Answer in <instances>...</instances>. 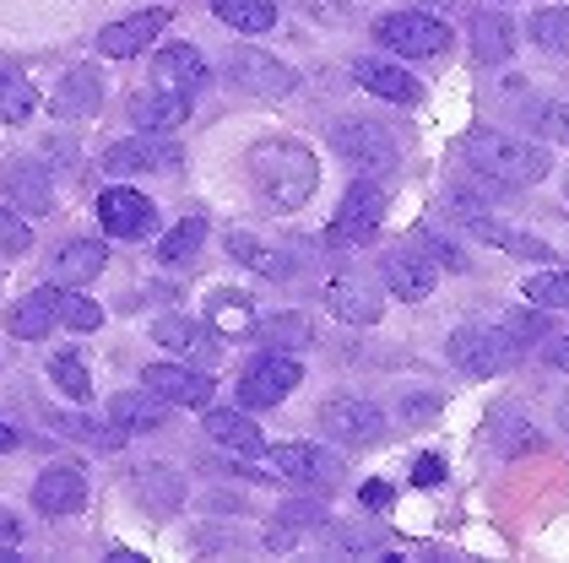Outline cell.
I'll list each match as a JSON object with an SVG mask.
<instances>
[{"label":"cell","mask_w":569,"mask_h":563,"mask_svg":"<svg viewBox=\"0 0 569 563\" xmlns=\"http://www.w3.org/2000/svg\"><path fill=\"white\" fill-rule=\"evenodd\" d=\"M565 195H569V169H565Z\"/></svg>","instance_id":"11a10c76"},{"label":"cell","mask_w":569,"mask_h":563,"mask_svg":"<svg viewBox=\"0 0 569 563\" xmlns=\"http://www.w3.org/2000/svg\"><path fill=\"white\" fill-rule=\"evenodd\" d=\"M169 401L163 395H152V390H120L114 401H109V423L126 433H158L169 429Z\"/></svg>","instance_id":"44dd1931"},{"label":"cell","mask_w":569,"mask_h":563,"mask_svg":"<svg viewBox=\"0 0 569 563\" xmlns=\"http://www.w3.org/2000/svg\"><path fill=\"white\" fill-rule=\"evenodd\" d=\"M212 325H218L222 336H244V331H256L250 299H244V293H218V299H212Z\"/></svg>","instance_id":"f35d334b"},{"label":"cell","mask_w":569,"mask_h":563,"mask_svg":"<svg viewBox=\"0 0 569 563\" xmlns=\"http://www.w3.org/2000/svg\"><path fill=\"white\" fill-rule=\"evenodd\" d=\"M386 217V184H369V179H352L342 207H337V222H331V239H369Z\"/></svg>","instance_id":"ac0fdd59"},{"label":"cell","mask_w":569,"mask_h":563,"mask_svg":"<svg viewBox=\"0 0 569 563\" xmlns=\"http://www.w3.org/2000/svg\"><path fill=\"white\" fill-rule=\"evenodd\" d=\"M559 429L569 433V395H565V406H559Z\"/></svg>","instance_id":"db71d44e"},{"label":"cell","mask_w":569,"mask_h":563,"mask_svg":"<svg viewBox=\"0 0 569 563\" xmlns=\"http://www.w3.org/2000/svg\"><path fill=\"white\" fill-rule=\"evenodd\" d=\"M331 152L363 173H386L401 163L391 130L375 125V120H337V125H331Z\"/></svg>","instance_id":"52a82bcc"},{"label":"cell","mask_w":569,"mask_h":563,"mask_svg":"<svg viewBox=\"0 0 569 563\" xmlns=\"http://www.w3.org/2000/svg\"><path fill=\"white\" fill-rule=\"evenodd\" d=\"M244 169H250V184H256V195L271 212H299L315 195V184H320V158L309 152L299 135H266V141H256Z\"/></svg>","instance_id":"6da1fadb"},{"label":"cell","mask_w":569,"mask_h":563,"mask_svg":"<svg viewBox=\"0 0 569 563\" xmlns=\"http://www.w3.org/2000/svg\"><path fill=\"white\" fill-rule=\"evenodd\" d=\"M103 265H109V250H103L98 239H71V244H60L54 260H49V282H54V288H88Z\"/></svg>","instance_id":"ffe728a7"},{"label":"cell","mask_w":569,"mask_h":563,"mask_svg":"<svg viewBox=\"0 0 569 563\" xmlns=\"http://www.w3.org/2000/svg\"><path fill=\"white\" fill-rule=\"evenodd\" d=\"M60 309H66V293H60L54 282H44V288H33L28 299L11 309V331H17L22 342H44L49 331L60 325Z\"/></svg>","instance_id":"603a6c76"},{"label":"cell","mask_w":569,"mask_h":563,"mask_svg":"<svg viewBox=\"0 0 569 563\" xmlns=\"http://www.w3.org/2000/svg\"><path fill=\"white\" fill-rule=\"evenodd\" d=\"M439 476H445V461H439V455H423V461L412 466V482H418V487H435Z\"/></svg>","instance_id":"681fc988"},{"label":"cell","mask_w":569,"mask_h":563,"mask_svg":"<svg viewBox=\"0 0 569 563\" xmlns=\"http://www.w3.org/2000/svg\"><path fill=\"white\" fill-rule=\"evenodd\" d=\"M320 429L326 439H337L342 450H363L386 433V412L363 395H326L320 401Z\"/></svg>","instance_id":"ba28073f"},{"label":"cell","mask_w":569,"mask_h":563,"mask_svg":"<svg viewBox=\"0 0 569 563\" xmlns=\"http://www.w3.org/2000/svg\"><path fill=\"white\" fill-rule=\"evenodd\" d=\"M326 309H331L337 320H348V325H375V320L386 314V299L375 293V282H369V277H358V271H337V277L326 282Z\"/></svg>","instance_id":"9a60e30c"},{"label":"cell","mask_w":569,"mask_h":563,"mask_svg":"<svg viewBox=\"0 0 569 563\" xmlns=\"http://www.w3.org/2000/svg\"><path fill=\"white\" fill-rule=\"evenodd\" d=\"M141 385L152 395H163L169 406H207L212 401V374L207 369H184V363H147Z\"/></svg>","instance_id":"2e32d148"},{"label":"cell","mask_w":569,"mask_h":563,"mask_svg":"<svg viewBox=\"0 0 569 563\" xmlns=\"http://www.w3.org/2000/svg\"><path fill=\"white\" fill-rule=\"evenodd\" d=\"M11 536H22V520L11 515L6 504H0V542H11Z\"/></svg>","instance_id":"816d5d0a"},{"label":"cell","mask_w":569,"mask_h":563,"mask_svg":"<svg viewBox=\"0 0 569 563\" xmlns=\"http://www.w3.org/2000/svg\"><path fill=\"white\" fill-rule=\"evenodd\" d=\"M152 82L179 87V92L201 98L207 82H212V71H207V60H201L190 43H163V49H158V60H152Z\"/></svg>","instance_id":"d6986e66"},{"label":"cell","mask_w":569,"mask_h":563,"mask_svg":"<svg viewBox=\"0 0 569 563\" xmlns=\"http://www.w3.org/2000/svg\"><path fill=\"white\" fill-rule=\"evenodd\" d=\"M526 33L548 54H569V6H537L531 22H526Z\"/></svg>","instance_id":"836d02e7"},{"label":"cell","mask_w":569,"mask_h":563,"mask_svg":"<svg viewBox=\"0 0 569 563\" xmlns=\"http://www.w3.org/2000/svg\"><path fill=\"white\" fill-rule=\"evenodd\" d=\"M33 250V228L11 201H0V255H28Z\"/></svg>","instance_id":"b9f144b4"},{"label":"cell","mask_w":569,"mask_h":563,"mask_svg":"<svg viewBox=\"0 0 569 563\" xmlns=\"http://www.w3.org/2000/svg\"><path fill=\"white\" fill-rule=\"evenodd\" d=\"M271 472L282 482H299V487H337L342 482V461L326 444H277L271 450Z\"/></svg>","instance_id":"4fadbf2b"},{"label":"cell","mask_w":569,"mask_h":563,"mask_svg":"<svg viewBox=\"0 0 569 563\" xmlns=\"http://www.w3.org/2000/svg\"><path fill=\"white\" fill-rule=\"evenodd\" d=\"M380 277H386V288H391L396 299L423 303L439 282V260L429 255L418 239H407V244H391V250L380 255Z\"/></svg>","instance_id":"9c48e42d"},{"label":"cell","mask_w":569,"mask_h":563,"mask_svg":"<svg viewBox=\"0 0 569 563\" xmlns=\"http://www.w3.org/2000/svg\"><path fill=\"white\" fill-rule=\"evenodd\" d=\"M526 303H537V309H569V271H542V277H531L521 288Z\"/></svg>","instance_id":"ab89813d"},{"label":"cell","mask_w":569,"mask_h":563,"mask_svg":"<svg viewBox=\"0 0 569 563\" xmlns=\"http://www.w3.org/2000/svg\"><path fill=\"white\" fill-rule=\"evenodd\" d=\"M418 244H423V250H429L439 265H450V271H467V255H461V250H456L450 239H439L435 228H423V233H418Z\"/></svg>","instance_id":"f6af8a7d"},{"label":"cell","mask_w":569,"mask_h":563,"mask_svg":"<svg viewBox=\"0 0 569 563\" xmlns=\"http://www.w3.org/2000/svg\"><path fill=\"white\" fill-rule=\"evenodd\" d=\"M0 195L22 217H49L54 212V179L39 158H6L0 163Z\"/></svg>","instance_id":"8fae6325"},{"label":"cell","mask_w":569,"mask_h":563,"mask_svg":"<svg viewBox=\"0 0 569 563\" xmlns=\"http://www.w3.org/2000/svg\"><path fill=\"white\" fill-rule=\"evenodd\" d=\"M169 28V6H152V11H136V17H120L98 33V54L109 60H131L141 49H152V39Z\"/></svg>","instance_id":"e0dca14e"},{"label":"cell","mask_w":569,"mask_h":563,"mask_svg":"<svg viewBox=\"0 0 569 563\" xmlns=\"http://www.w3.org/2000/svg\"><path fill=\"white\" fill-rule=\"evenodd\" d=\"M282 520H288V525H326V510H320V504H288Z\"/></svg>","instance_id":"c3c4849f"},{"label":"cell","mask_w":569,"mask_h":563,"mask_svg":"<svg viewBox=\"0 0 569 563\" xmlns=\"http://www.w3.org/2000/svg\"><path fill=\"white\" fill-rule=\"evenodd\" d=\"M82 499H88V476H82L77 461H54V466H44L39 482H33V510H39V515H54V520L77 515Z\"/></svg>","instance_id":"5bb4252c"},{"label":"cell","mask_w":569,"mask_h":563,"mask_svg":"<svg viewBox=\"0 0 569 563\" xmlns=\"http://www.w3.org/2000/svg\"><path fill=\"white\" fill-rule=\"evenodd\" d=\"M212 11L233 33H271L277 28V0H212Z\"/></svg>","instance_id":"4dcf8cb0"},{"label":"cell","mask_w":569,"mask_h":563,"mask_svg":"<svg viewBox=\"0 0 569 563\" xmlns=\"http://www.w3.org/2000/svg\"><path fill=\"white\" fill-rule=\"evenodd\" d=\"M49 423L71 439H88L92 450H120L126 444V429H109V423H92V418H77V412H49Z\"/></svg>","instance_id":"e575fe53"},{"label":"cell","mask_w":569,"mask_h":563,"mask_svg":"<svg viewBox=\"0 0 569 563\" xmlns=\"http://www.w3.org/2000/svg\"><path fill=\"white\" fill-rule=\"evenodd\" d=\"M461 158H467V169L488 179V184H505V190H526V184H542L548 179V147H537V141H521V135H505V130H467V141H461Z\"/></svg>","instance_id":"7a4b0ae2"},{"label":"cell","mask_w":569,"mask_h":563,"mask_svg":"<svg viewBox=\"0 0 569 563\" xmlns=\"http://www.w3.org/2000/svg\"><path fill=\"white\" fill-rule=\"evenodd\" d=\"M103 109V77L92 66H71L54 87V114L60 120H92Z\"/></svg>","instance_id":"7402d4cb"},{"label":"cell","mask_w":569,"mask_h":563,"mask_svg":"<svg viewBox=\"0 0 569 563\" xmlns=\"http://www.w3.org/2000/svg\"><path fill=\"white\" fill-rule=\"evenodd\" d=\"M299 380H305V369L288 358V352H266L239 374V406L244 412H266V406H282L293 390H299Z\"/></svg>","instance_id":"5b68a950"},{"label":"cell","mask_w":569,"mask_h":563,"mask_svg":"<svg viewBox=\"0 0 569 563\" xmlns=\"http://www.w3.org/2000/svg\"><path fill=\"white\" fill-rule=\"evenodd\" d=\"M472 54L482 66H499V60L516 54V28H510L505 11H478L472 17Z\"/></svg>","instance_id":"f1b7e54d"},{"label":"cell","mask_w":569,"mask_h":563,"mask_svg":"<svg viewBox=\"0 0 569 563\" xmlns=\"http://www.w3.org/2000/svg\"><path fill=\"white\" fill-rule=\"evenodd\" d=\"M358 504L380 515V510H391V487H386V482H363V487H358Z\"/></svg>","instance_id":"7dc6e473"},{"label":"cell","mask_w":569,"mask_h":563,"mask_svg":"<svg viewBox=\"0 0 569 563\" xmlns=\"http://www.w3.org/2000/svg\"><path fill=\"white\" fill-rule=\"evenodd\" d=\"M190 109H196V98L179 92V87H163V82L141 87V92L126 98V114H131V125L141 130V135H169V130H179L190 120Z\"/></svg>","instance_id":"30bf717a"},{"label":"cell","mask_w":569,"mask_h":563,"mask_svg":"<svg viewBox=\"0 0 569 563\" xmlns=\"http://www.w3.org/2000/svg\"><path fill=\"white\" fill-rule=\"evenodd\" d=\"M331 542L348 547V553H369V547H380V531H369V525H337Z\"/></svg>","instance_id":"bcb514c9"},{"label":"cell","mask_w":569,"mask_h":563,"mask_svg":"<svg viewBox=\"0 0 569 563\" xmlns=\"http://www.w3.org/2000/svg\"><path fill=\"white\" fill-rule=\"evenodd\" d=\"M49 380L66 390L71 401H88L92 395V380H88V369H82V358H77V352H60V358L49 363Z\"/></svg>","instance_id":"60d3db41"},{"label":"cell","mask_w":569,"mask_h":563,"mask_svg":"<svg viewBox=\"0 0 569 563\" xmlns=\"http://www.w3.org/2000/svg\"><path fill=\"white\" fill-rule=\"evenodd\" d=\"M352 77H358V87L363 92H375V98H386V103H412L418 98V82L401 71V66H391V60H358L352 66Z\"/></svg>","instance_id":"4316f807"},{"label":"cell","mask_w":569,"mask_h":563,"mask_svg":"<svg viewBox=\"0 0 569 563\" xmlns=\"http://www.w3.org/2000/svg\"><path fill=\"white\" fill-rule=\"evenodd\" d=\"M33 109H39V92H33V82H28L22 71L0 66V125H22Z\"/></svg>","instance_id":"d6a6232c"},{"label":"cell","mask_w":569,"mask_h":563,"mask_svg":"<svg viewBox=\"0 0 569 563\" xmlns=\"http://www.w3.org/2000/svg\"><path fill=\"white\" fill-rule=\"evenodd\" d=\"M228 255L244 260V265H256V271H266V277H282V271H288V260H271V250H261V244H256L250 233H239V228L228 233Z\"/></svg>","instance_id":"7bdbcfd3"},{"label":"cell","mask_w":569,"mask_h":563,"mask_svg":"<svg viewBox=\"0 0 569 563\" xmlns=\"http://www.w3.org/2000/svg\"><path fill=\"white\" fill-rule=\"evenodd\" d=\"M131 493H136L141 510H152V515H174L179 504H184V476H179L174 466H136Z\"/></svg>","instance_id":"d4e9b609"},{"label":"cell","mask_w":569,"mask_h":563,"mask_svg":"<svg viewBox=\"0 0 569 563\" xmlns=\"http://www.w3.org/2000/svg\"><path fill=\"white\" fill-rule=\"evenodd\" d=\"M158 163H174V152H163L152 135H136V141H114L109 152H103V169L114 173V179H126V173H152Z\"/></svg>","instance_id":"f546056e"},{"label":"cell","mask_w":569,"mask_h":563,"mask_svg":"<svg viewBox=\"0 0 569 563\" xmlns=\"http://www.w3.org/2000/svg\"><path fill=\"white\" fill-rule=\"evenodd\" d=\"M222 66H228V82L239 87V92H250V98H288L299 87L293 66H282L277 54H266L256 43H233Z\"/></svg>","instance_id":"8992f818"},{"label":"cell","mask_w":569,"mask_h":563,"mask_svg":"<svg viewBox=\"0 0 569 563\" xmlns=\"http://www.w3.org/2000/svg\"><path fill=\"white\" fill-rule=\"evenodd\" d=\"M548 363L569 374V336H548Z\"/></svg>","instance_id":"f907efd6"},{"label":"cell","mask_w":569,"mask_h":563,"mask_svg":"<svg viewBox=\"0 0 569 563\" xmlns=\"http://www.w3.org/2000/svg\"><path fill=\"white\" fill-rule=\"evenodd\" d=\"M526 130H531L537 141H559V147H569V103H553V98L531 103V109H526Z\"/></svg>","instance_id":"8d00e7d4"},{"label":"cell","mask_w":569,"mask_h":563,"mask_svg":"<svg viewBox=\"0 0 569 563\" xmlns=\"http://www.w3.org/2000/svg\"><path fill=\"white\" fill-rule=\"evenodd\" d=\"M152 342L179 352V358H196V363H212L218 358V342H212V325H201V320H184V314H163L158 325H152Z\"/></svg>","instance_id":"cb8c5ba5"},{"label":"cell","mask_w":569,"mask_h":563,"mask_svg":"<svg viewBox=\"0 0 569 563\" xmlns=\"http://www.w3.org/2000/svg\"><path fill=\"white\" fill-rule=\"evenodd\" d=\"M499 331H505L516 346H531V342H548V336H553L548 309H537V303H531V309H516V314H505V320H499Z\"/></svg>","instance_id":"74e56055"},{"label":"cell","mask_w":569,"mask_h":563,"mask_svg":"<svg viewBox=\"0 0 569 563\" xmlns=\"http://www.w3.org/2000/svg\"><path fill=\"white\" fill-rule=\"evenodd\" d=\"M207 433H212V444H222V450L261 455V429L244 412H207Z\"/></svg>","instance_id":"1f68e13d"},{"label":"cell","mask_w":569,"mask_h":563,"mask_svg":"<svg viewBox=\"0 0 569 563\" xmlns=\"http://www.w3.org/2000/svg\"><path fill=\"white\" fill-rule=\"evenodd\" d=\"M60 320H66L71 331H98V325H103V309H98L92 299H66Z\"/></svg>","instance_id":"ee69618b"},{"label":"cell","mask_w":569,"mask_h":563,"mask_svg":"<svg viewBox=\"0 0 569 563\" xmlns=\"http://www.w3.org/2000/svg\"><path fill=\"white\" fill-rule=\"evenodd\" d=\"M256 342L266 352H299V346L315 342V320L299 314V309H282V314H271V320H256Z\"/></svg>","instance_id":"83f0119b"},{"label":"cell","mask_w":569,"mask_h":563,"mask_svg":"<svg viewBox=\"0 0 569 563\" xmlns=\"http://www.w3.org/2000/svg\"><path fill=\"white\" fill-rule=\"evenodd\" d=\"M516 352H521V346L510 342L499 325H461V331H450V342H445V358H450L461 374H472V380L505 374V369L516 363Z\"/></svg>","instance_id":"3957f363"},{"label":"cell","mask_w":569,"mask_h":563,"mask_svg":"<svg viewBox=\"0 0 569 563\" xmlns=\"http://www.w3.org/2000/svg\"><path fill=\"white\" fill-rule=\"evenodd\" d=\"M467 228L478 233L482 244H493V250H505V255H516V260H531V265H537V260H542V265L553 260V250H548V244H542L537 233H526V228H510V222H493L488 212L472 217Z\"/></svg>","instance_id":"484cf974"},{"label":"cell","mask_w":569,"mask_h":563,"mask_svg":"<svg viewBox=\"0 0 569 563\" xmlns=\"http://www.w3.org/2000/svg\"><path fill=\"white\" fill-rule=\"evenodd\" d=\"M98 222H103L109 239H147L158 228V207L131 184H109L98 195Z\"/></svg>","instance_id":"7c38bea8"},{"label":"cell","mask_w":569,"mask_h":563,"mask_svg":"<svg viewBox=\"0 0 569 563\" xmlns=\"http://www.w3.org/2000/svg\"><path fill=\"white\" fill-rule=\"evenodd\" d=\"M375 39L407 60H435L450 49V28L429 11H386V17H375Z\"/></svg>","instance_id":"277c9868"},{"label":"cell","mask_w":569,"mask_h":563,"mask_svg":"<svg viewBox=\"0 0 569 563\" xmlns=\"http://www.w3.org/2000/svg\"><path fill=\"white\" fill-rule=\"evenodd\" d=\"M201 239H207V217L190 212V217H184V222L174 228V233H169V239L158 244V260H163V265H184V260L201 250Z\"/></svg>","instance_id":"d590c367"},{"label":"cell","mask_w":569,"mask_h":563,"mask_svg":"<svg viewBox=\"0 0 569 563\" xmlns=\"http://www.w3.org/2000/svg\"><path fill=\"white\" fill-rule=\"evenodd\" d=\"M11 444H17V433H11L6 423H0V450H11Z\"/></svg>","instance_id":"f5cc1de1"}]
</instances>
